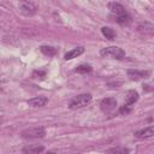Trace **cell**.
Instances as JSON below:
<instances>
[{"instance_id": "6da1fadb", "label": "cell", "mask_w": 154, "mask_h": 154, "mask_svg": "<svg viewBox=\"0 0 154 154\" xmlns=\"http://www.w3.org/2000/svg\"><path fill=\"white\" fill-rule=\"evenodd\" d=\"M100 54H101V57L111 58V59H124L125 58V52L122 48L116 47V46L102 48L100 51Z\"/></svg>"}, {"instance_id": "8992f818", "label": "cell", "mask_w": 154, "mask_h": 154, "mask_svg": "<svg viewBox=\"0 0 154 154\" xmlns=\"http://www.w3.org/2000/svg\"><path fill=\"white\" fill-rule=\"evenodd\" d=\"M149 75H150L149 71H138V70H129L128 71V76L132 81H138L141 78H148Z\"/></svg>"}, {"instance_id": "30bf717a", "label": "cell", "mask_w": 154, "mask_h": 154, "mask_svg": "<svg viewBox=\"0 0 154 154\" xmlns=\"http://www.w3.org/2000/svg\"><path fill=\"white\" fill-rule=\"evenodd\" d=\"M83 52H84V47H76V48H72L71 51H69L64 58H65V60H71L73 58H77L78 55H81Z\"/></svg>"}, {"instance_id": "d6986e66", "label": "cell", "mask_w": 154, "mask_h": 154, "mask_svg": "<svg viewBox=\"0 0 154 154\" xmlns=\"http://www.w3.org/2000/svg\"><path fill=\"white\" fill-rule=\"evenodd\" d=\"M32 76H34V77H36V76H41V78H43V77L46 76V72H45V71H34Z\"/></svg>"}, {"instance_id": "2e32d148", "label": "cell", "mask_w": 154, "mask_h": 154, "mask_svg": "<svg viewBox=\"0 0 154 154\" xmlns=\"http://www.w3.org/2000/svg\"><path fill=\"white\" fill-rule=\"evenodd\" d=\"M45 148L42 146H35V147H26L23 149V152H29V153H41L43 152Z\"/></svg>"}, {"instance_id": "ba28073f", "label": "cell", "mask_w": 154, "mask_h": 154, "mask_svg": "<svg viewBox=\"0 0 154 154\" xmlns=\"http://www.w3.org/2000/svg\"><path fill=\"white\" fill-rule=\"evenodd\" d=\"M47 102H48V99L46 96H37V97H32L28 100V105H30L31 107H42Z\"/></svg>"}, {"instance_id": "7c38bea8", "label": "cell", "mask_w": 154, "mask_h": 154, "mask_svg": "<svg viewBox=\"0 0 154 154\" xmlns=\"http://www.w3.org/2000/svg\"><path fill=\"white\" fill-rule=\"evenodd\" d=\"M40 51L45 55H48V57H54L58 53V49L55 47H52V46H41L40 47Z\"/></svg>"}, {"instance_id": "3957f363", "label": "cell", "mask_w": 154, "mask_h": 154, "mask_svg": "<svg viewBox=\"0 0 154 154\" xmlns=\"http://www.w3.org/2000/svg\"><path fill=\"white\" fill-rule=\"evenodd\" d=\"M91 101V95L89 93H85V94H79L77 96H75L71 101H70V105L69 107L71 109H77V108H82L84 106H87L89 102Z\"/></svg>"}, {"instance_id": "5b68a950", "label": "cell", "mask_w": 154, "mask_h": 154, "mask_svg": "<svg viewBox=\"0 0 154 154\" xmlns=\"http://www.w3.org/2000/svg\"><path fill=\"white\" fill-rule=\"evenodd\" d=\"M117 106V100L114 97H106L100 102V107L103 112H111L116 108Z\"/></svg>"}, {"instance_id": "9c48e42d", "label": "cell", "mask_w": 154, "mask_h": 154, "mask_svg": "<svg viewBox=\"0 0 154 154\" xmlns=\"http://www.w3.org/2000/svg\"><path fill=\"white\" fill-rule=\"evenodd\" d=\"M108 8H109V11H111L113 14H116V16H119V14H123L124 12H126L125 8H124V6L120 5L119 2H109V4H108Z\"/></svg>"}, {"instance_id": "8fae6325", "label": "cell", "mask_w": 154, "mask_h": 154, "mask_svg": "<svg viewBox=\"0 0 154 154\" xmlns=\"http://www.w3.org/2000/svg\"><path fill=\"white\" fill-rule=\"evenodd\" d=\"M117 23L118 24H120V25H128L130 22H131V17H130V14L128 13V12H124L123 14H119V16H117Z\"/></svg>"}, {"instance_id": "7a4b0ae2", "label": "cell", "mask_w": 154, "mask_h": 154, "mask_svg": "<svg viewBox=\"0 0 154 154\" xmlns=\"http://www.w3.org/2000/svg\"><path fill=\"white\" fill-rule=\"evenodd\" d=\"M46 135V130L42 126H32L23 130L20 132V136L25 140H31V138H42Z\"/></svg>"}, {"instance_id": "9a60e30c", "label": "cell", "mask_w": 154, "mask_h": 154, "mask_svg": "<svg viewBox=\"0 0 154 154\" xmlns=\"http://www.w3.org/2000/svg\"><path fill=\"white\" fill-rule=\"evenodd\" d=\"M91 70H93V67L90 65H88V64H81L79 66H77L76 72H78V73H89V72H91Z\"/></svg>"}, {"instance_id": "ac0fdd59", "label": "cell", "mask_w": 154, "mask_h": 154, "mask_svg": "<svg viewBox=\"0 0 154 154\" xmlns=\"http://www.w3.org/2000/svg\"><path fill=\"white\" fill-rule=\"evenodd\" d=\"M131 109H132V106L124 103V105L120 107V109H119V113H120V114H128V113H129Z\"/></svg>"}, {"instance_id": "4fadbf2b", "label": "cell", "mask_w": 154, "mask_h": 154, "mask_svg": "<svg viewBox=\"0 0 154 154\" xmlns=\"http://www.w3.org/2000/svg\"><path fill=\"white\" fill-rule=\"evenodd\" d=\"M137 100H138V93L135 91V90H130V91L128 93V97H126V102H125V103L132 106Z\"/></svg>"}, {"instance_id": "277c9868", "label": "cell", "mask_w": 154, "mask_h": 154, "mask_svg": "<svg viewBox=\"0 0 154 154\" xmlns=\"http://www.w3.org/2000/svg\"><path fill=\"white\" fill-rule=\"evenodd\" d=\"M18 10L24 16H32L36 13V10L37 7L31 2V1H28V0H22L19 1L18 4Z\"/></svg>"}, {"instance_id": "e0dca14e", "label": "cell", "mask_w": 154, "mask_h": 154, "mask_svg": "<svg viewBox=\"0 0 154 154\" xmlns=\"http://www.w3.org/2000/svg\"><path fill=\"white\" fill-rule=\"evenodd\" d=\"M130 150L126 149V148H111V149H107V153H120V154H125V153H129Z\"/></svg>"}, {"instance_id": "52a82bcc", "label": "cell", "mask_w": 154, "mask_h": 154, "mask_svg": "<svg viewBox=\"0 0 154 154\" xmlns=\"http://www.w3.org/2000/svg\"><path fill=\"white\" fill-rule=\"evenodd\" d=\"M153 135H154V128L152 125L135 132V136L137 138H149V137H153Z\"/></svg>"}, {"instance_id": "ffe728a7", "label": "cell", "mask_w": 154, "mask_h": 154, "mask_svg": "<svg viewBox=\"0 0 154 154\" xmlns=\"http://www.w3.org/2000/svg\"><path fill=\"white\" fill-rule=\"evenodd\" d=\"M1 122H2V117L0 116V124H1Z\"/></svg>"}, {"instance_id": "5bb4252c", "label": "cell", "mask_w": 154, "mask_h": 154, "mask_svg": "<svg viewBox=\"0 0 154 154\" xmlns=\"http://www.w3.org/2000/svg\"><path fill=\"white\" fill-rule=\"evenodd\" d=\"M101 32H102V35H103L106 38H108V40H114V38H116V32L113 31V29H111V28H108V26L101 28Z\"/></svg>"}]
</instances>
